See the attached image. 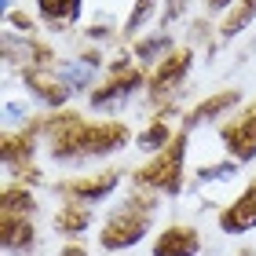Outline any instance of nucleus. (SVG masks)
Here are the masks:
<instances>
[{
  "mask_svg": "<svg viewBox=\"0 0 256 256\" xmlns=\"http://www.w3.org/2000/svg\"><path fill=\"white\" fill-rule=\"evenodd\" d=\"M238 102H242V96H238V92H234V88H230V92H216V96H208L205 102H198V106L190 110V118H187V124L194 128V124H205V121H216V118H220V114H227L230 106H238Z\"/></svg>",
  "mask_w": 256,
  "mask_h": 256,
  "instance_id": "obj_9",
  "label": "nucleus"
},
{
  "mask_svg": "<svg viewBox=\"0 0 256 256\" xmlns=\"http://www.w3.org/2000/svg\"><path fill=\"white\" fill-rule=\"evenodd\" d=\"M172 139H176V136H172V128L165 121H154L143 136H139V146H143V150H165Z\"/></svg>",
  "mask_w": 256,
  "mask_h": 256,
  "instance_id": "obj_18",
  "label": "nucleus"
},
{
  "mask_svg": "<svg viewBox=\"0 0 256 256\" xmlns=\"http://www.w3.org/2000/svg\"><path fill=\"white\" fill-rule=\"evenodd\" d=\"M220 136H224V143H227L234 161H252L256 158V99L249 106H242L234 118L220 128Z\"/></svg>",
  "mask_w": 256,
  "mask_h": 256,
  "instance_id": "obj_4",
  "label": "nucleus"
},
{
  "mask_svg": "<svg viewBox=\"0 0 256 256\" xmlns=\"http://www.w3.org/2000/svg\"><path fill=\"white\" fill-rule=\"evenodd\" d=\"M252 18H256V0H238V4L230 8V11H227L224 26H220V33H224V40L238 37V33L246 30V26H249Z\"/></svg>",
  "mask_w": 256,
  "mask_h": 256,
  "instance_id": "obj_14",
  "label": "nucleus"
},
{
  "mask_svg": "<svg viewBox=\"0 0 256 256\" xmlns=\"http://www.w3.org/2000/svg\"><path fill=\"white\" fill-rule=\"evenodd\" d=\"M59 256H88V252H84V249H80V246H66V249H62Z\"/></svg>",
  "mask_w": 256,
  "mask_h": 256,
  "instance_id": "obj_23",
  "label": "nucleus"
},
{
  "mask_svg": "<svg viewBox=\"0 0 256 256\" xmlns=\"http://www.w3.org/2000/svg\"><path fill=\"white\" fill-rule=\"evenodd\" d=\"M11 22H15V26H18V30H30V26H33V22H30L26 15H11Z\"/></svg>",
  "mask_w": 256,
  "mask_h": 256,
  "instance_id": "obj_24",
  "label": "nucleus"
},
{
  "mask_svg": "<svg viewBox=\"0 0 256 256\" xmlns=\"http://www.w3.org/2000/svg\"><path fill=\"white\" fill-rule=\"evenodd\" d=\"M190 62H194L190 48H176V52H168L165 59L158 62V70L150 74V80H146L150 99H165L168 92H176V88L183 84V77L190 74Z\"/></svg>",
  "mask_w": 256,
  "mask_h": 256,
  "instance_id": "obj_5",
  "label": "nucleus"
},
{
  "mask_svg": "<svg viewBox=\"0 0 256 256\" xmlns=\"http://www.w3.org/2000/svg\"><path fill=\"white\" fill-rule=\"evenodd\" d=\"M183 161H187V132H176V139L158 150V158L143 165L136 172L139 187H154V190H165V194H180L183 187Z\"/></svg>",
  "mask_w": 256,
  "mask_h": 256,
  "instance_id": "obj_3",
  "label": "nucleus"
},
{
  "mask_svg": "<svg viewBox=\"0 0 256 256\" xmlns=\"http://www.w3.org/2000/svg\"><path fill=\"white\" fill-rule=\"evenodd\" d=\"M0 205H4V212L11 216H30L33 208V198L26 194V187H4V194H0Z\"/></svg>",
  "mask_w": 256,
  "mask_h": 256,
  "instance_id": "obj_17",
  "label": "nucleus"
},
{
  "mask_svg": "<svg viewBox=\"0 0 256 256\" xmlns=\"http://www.w3.org/2000/svg\"><path fill=\"white\" fill-rule=\"evenodd\" d=\"M77 15H80V0H40V18L48 26H62Z\"/></svg>",
  "mask_w": 256,
  "mask_h": 256,
  "instance_id": "obj_15",
  "label": "nucleus"
},
{
  "mask_svg": "<svg viewBox=\"0 0 256 256\" xmlns=\"http://www.w3.org/2000/svg\"><path fill=\"white\" fill-rule=\"evenodd\" d=\"M220 227H224L227 234H246V230L256 227V176H252L249 187L220 212Z\"/></svg>",
  "mask_w": 256,
  "mask_h": 256,
  "instance_id": "obj_7",
  "label": "nucleus"
},
{
  "mask_svg": "<svg viewBox=\"0 0 256 256\" xmlns=\"http://www.w3.org/2000/svg\"><path fill=\"white\" fill-rule=\"evenodd\" d=\"M150 220H154V202L150 198H128V202L106 220L102 227V249H132L139 238L150 230Z\"/></svg>",
  "mask_w": 256,
  "mask_h": 256,
  "instance_id": "obj_2",
  "label": "nucleus"
},
{
  "mask_svg": "<svg viewBox=\"0 0 256 256\" xmlns=\"http://www.w3.org/2000/svg\"><path fill=\"white\" fill-rule=\"evenodd\" d=\"M48 139L55 161H84L121 150L128 143V128L121 121H84L77 114H59L48 124Z\"/></svg>",
  "mask_w": 256,
  "mask_h": 256,
  "instance_id": "obj_1",
  "label": "nucleus"
},
{
  "mask_svg": "<svg viewBox=\"0 0 256 256\" xmlns=\"http://www.w3.org/2000/svg\"><path fill=\"white\" fill-rule=\"evenodd\" d=\"M88 220H92V212H88L84 205H66L62 212L55 216V227H59L62 234H70V238H74V234H80V230L88 227Z\"/></svg>",
  "mask_w": 256,
  "mask_h": 256,
  "instance_id": "obj_16",
  "label": "nucleus"
},
{
  "mask_svg": "<svg viewBox=\"0 0 256 256\" xmlns=\"http://www.w3.org/2000/svg\"><path fill=\"white\" fill-rule=\"evenodd\" d=\"M30 158H33V132L26 136H8L4 139V161L11 168H18V172H26V165H30Z\"/></svg>",
  "mask_w": 256,
  "mask_h": 256,
  "instance_id": "obj_13",
  "label": "nucleus"
},
{
  "mask_svg": "<svg viewBox=\"0 0 256 256\" xmlns=\"http://www.w3.org/2000/svg\"><path fill=\"white\" fill-rule=\"evenodd\" d=\"M198 249H202V238L190 227H168L154 242V256H198Z\"/></svg>",
  "mask_w": 256,
  "mask_h": 256,
  "instance_id": "obj_8",
  "label": "nucleus"
},
{
  "mask_svg": "<svg viewBox=\"0 0 256 256\" xmlns=\"http://www.w3.org/2000/svg\"><path fill=\"white\" fill-rule=\"evenodd\" d=\"M26 84L37 92L44 102H52V106H59V102L70 99V84L59 80V77H52V74H44V70H26Z\"/></svg>",
  "mask_w": 256,
  "mask_h": 256,
  "instance_id": "obj_11",
  "label": "nucleus"
},
{
  "mask_svg": "<svg viewBox=\"0 0 256 256\" xmlns=\"http://www.w3.org/2000/svg\"><path fill=\"white\" fill-rule=\"evenodd\" d=\"M183 8H187V0H168V8H165V18H161V26H168V22H176L183 15Z\"/></svg>",
  "mask_w": 256,
  "mask_h": 256,
  "instance_id": "obj_21",
  "label": "nucleus"
},
{
  "mask_svg": "<svg viewBox=\"0 0 256 256\" xmlns=\"http://www.w3.org/2000/svg\"><path fill=\"white\" fill-rule=\"evenodd\" d=\"M114 187H118V172H102V176H92V180H74L66 183V194L70 198H80V202H99V198H106Z\"/></svg>",
  "mask_w": 256,
  "mask_h": 256,
  "instance_id": "obj_10",
  "label": "nucleus"
},
{
  "mask_svg": "<svg viewBox=\"0 0 256 256\" xmlns=\"http://www.w3.org/2000/svg\"><path fill=\"white\" fill-rule=\"evenodd\" d=\"M165 48H172V40H168V37H154V40H139V48H136V55H139V59H143V62H150V59H154L158 52H165Z\"/></svg>",
  "mask_w": 256,
  "mask_h": 256,
  "instance_id": "obj_20",
  "label": "nucleus"
},
{
  "mask_svg": "<svg viewBox=\"0 0 256 256\" xmlns=\"http://www.w3.org/2000/svg\"><path fill=\"white\" fill-rule=\"evenodd\" d=\"M154 4L158 0H136V8H132V15H128V33H136L143 22L154 15Z\"/></svg>",
  "mask_w": 256,
  "mask_h": 256,
  "instance_id": "obj_19",
  "label": "nucleus"
},
{
  "mask_svg": "<svg viewBox=\"0 0 256 256\" xmlns=\"http://www.w3.org/2000/svg\"><path fill=\"white\" fill-rule=\"evenodd\" d=\"M0 234H4L8 249H30L33 246V227L26 224V216L4 212V216H0Z\"/></svg>",
  "mask_w": 256,
  "mask_h": 256,
  "instance_id": "obj_12",
  "label": "nucleus"
},
{
  "mask_svg": "<svg viewBox=\"0 0 256 256\" xmlns=\"http://www.w3.org/2000/svg\"><path fill=\"white\" fill-rule=\"evenodd\" d=\"M136 88H143V70H136L128 59H118V62H114V77L92 96V106H110V102L132 96Z\"/></svg>",
  "mask_w": 256,
  "mask_h": 256,
  "instance_id": "obj_6",
  "label": "nucleus"
},
{
  "mask_svg": "<svg viewBox=\"0 0 256 256\" xmlns=\"http://www.w3.org/2000/svg\"><path fill=\"white\" fill-rule=\"evenodd\" d=\"M208 4V11H227V8H234L238 0H205Z\"/></svg>",
  "mask_w": 256,
  "mask_h": 256,
  "instance_id": "obj_22",
  "label": "nucleus"
}]
</instances>
